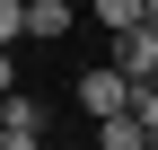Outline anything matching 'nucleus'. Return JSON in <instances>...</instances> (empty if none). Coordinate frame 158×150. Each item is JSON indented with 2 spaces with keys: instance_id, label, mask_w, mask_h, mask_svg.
Instances as JSON below:
<instances>
[{
  "instance_id": "20e7f679",
  "label": "nucleus",
  "mask_w": 158,
  "mask_h": 150,
  "mask_svg": "<svg viewBox=\"0 0 158 150\" xmlns=\"http://www.w3.org/2000/svg\"><path fill=\"white\" fill-rule=\"evenodd\" d=\"M97 150H149V133L132 115H97Z\"/></svg>"
},
{
  "instance_id": "423d86ee",
  "label": "nucleus",
  "mask_w": 158,
  "mask_h": 150,
  "mask_svg": "<svg viewBox=\"0 0 158 150\" xmlns=\"http://www.w3.org/2000/svg\"><path fill=\"white\" fill-rule=\"evenodd\" d=\"M18 44V0H0V53Z\"/></svg>"
},
{
  "instance_id": "f03ea898",
  "label": "nucleus",
  "mask_w": 158,
  "mask_h": 150,
  "mask_svg": "<svg viewBox=\"0 0 158 150\" xmlns=\"http://www.w3.org/2000/svg\"><path fill=\"white\" fill-rule=\"evenodd\" d=\"M44 124H53V106L35 97V88H0V133H35L44 141Z\"/></svg>"
},
{
  "instance_id": "39448f33",
  "label": "nucleus",
  "mask_w": 158,
  "mask_h": 150,
  "mask_svg": "<svg viewBox=\"0 0 158 150\" xmlns=\"http://www.w3.org/2000/svg\"><path fill=\"white\" fill-rule=\"evenodd\" d=\"M97 18H106L114 35H123V27H158V9H149V0H97Z\"/></svg>"
},
{
  "instance_id": "f257e3e1",
  "label": "nucleus",
  "mask_w": 158,
  "mask_h": 150,
  "mask_svg": "<svg viewBox=\"0 0 158 150\" xmlns=\"http://www.w3.org/2000/svg\"><path fill=\"white\" fill-rule=\"evenodd\" d=\"M106 71H114V80H158V27H123Z\"/></svg>"
},
{
  "instance_id": "0eeeda50",
  "label": "nucleus",
  "mask_w": 158,
  "mask_h": 150,
  "mask_svg": "<svg viewBox=\"0 0 158 150\" xmlns=\"http://www.w3.org/2000/svg\"><path fill=\"white\" fill-rule=\"evenodd\" d=\"M0 150H44V141H35V133H0Z\"/></svg>"
},
{
  "instance_id": "7ed1b4c3",
  "label": "nucleus",
  "mask_w": 158,
  "mask_h": 150,
  "mask_svg": "<svg viewBox=\"0 0 158 150\" xmlns=\"http://www.w3.org/2000/svg\"><path fill=\"white\" fill-rule=\"evenodd\" d=\"M123 88H132V80H114V71H88L70 97H79V115H123Z\"/></svg>"
}]
</instances>
